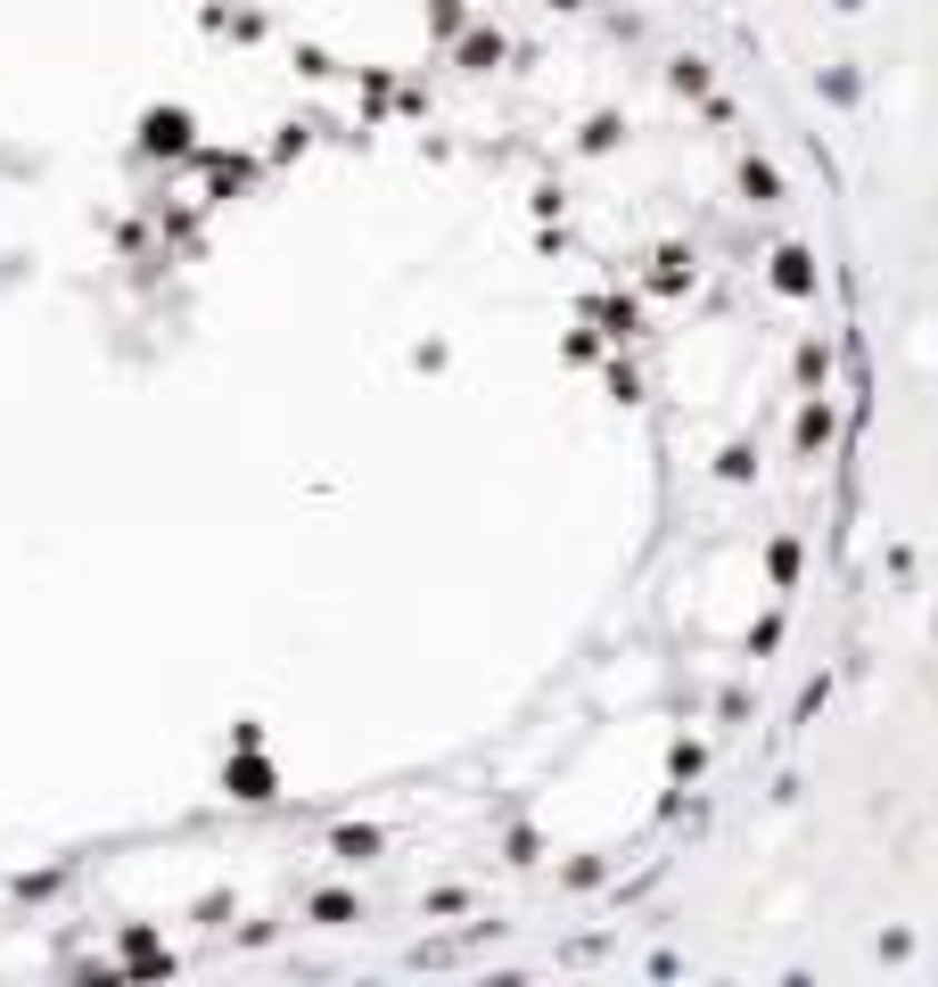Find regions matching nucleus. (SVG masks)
I'll list each match as a JSON object with an SVG mask.
<instances>
[{"mask_svg":"<svg viewBox=\"0 0 938 987\" xmlns=\"http://www.w3.org/2000/svg\"><path fill=\"white\" fill-rule=\"evenodd\" d=\"M774 280L790 288V297H807V288H816V272H807V256H799V247H782V256H774Z\"/></svg>","mask_w":938,"mask_h":987,"instance_id":"1","label":"nucleus"},{"mask_svg":"<svg viewBox=\"0 0 938 987\" xmlns=\"http://www.w3.org/2000/svg\"><path fill=\"white\" fill-rule=\"evenodd\" d=\"M231 790L239 798H273V766H231Z\"/></svg>","mask_w":938,"mask_h":987,"instance_id":"2","label":"nucleus"},{"mask_svg":"<svg viewBox=\"0 0 938 987\" xmlns=\"http://www.w3.org/2000/svg\"><path fill=\"white\" fill-rule=\"evenodd\" d=\"M149 149H181V116H157L149 124Z\"/></svg>","mask_w":938,"mask_h":987,"instance_id":"3","label":"nucleus"}]
</instances>
